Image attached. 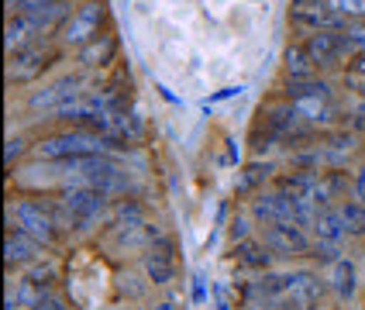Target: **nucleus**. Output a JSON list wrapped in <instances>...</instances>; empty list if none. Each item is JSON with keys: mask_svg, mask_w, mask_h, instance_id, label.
Wrapping results in <instances>:
<instances>
[{"mask_svg": "<svg viewBox=\"0 0 365 310\" xmlns=\"http://www.w3.org/2000/svg\"><path fill=\"white\" fill-rule=\"evenodd\" d=\"M45 245H38L35 238H28V234H21L14 227H7V234H4V262L7 269H28L31 262H38V252Z\"/></svg>", "mask_w": 365, "mask_h": 310, "instance_id": "a211bd4d", "label": "nucleus"}, {"mask_svg": "<svg viewBox=\"0 0 365 310\" xmlns=\"http://www.w3.org/2000/svg\"><path fill=\"white\" fill-rule=\"evenodd\" d=\"M248 214L255 224H286L293 221L297 224V197H289L283 190H265V193H255L252 204H248Z\"/></svg>", "mask_w": 365, "mask_h": 310, "instance_id": "0eeeda50", "label": "nucleus"}, {"mask_svg": "<svg viewBox=\"0 0 365 310\" xmlns=\"http://www.w3.org/2000/svg\"><path fill=\"white\" fill-rule=\"evenodd\" d=\"M103 18H107V7H103V0H83L80 7L66 18L62 24V45H69V48H83L86 41H93L101 35L103 28Z\"/></svg>", "mask_w": 365, "mask_h": 310, "instance_id": "39448f33", "label": "nucleus"}, {"mask_svg": "<svg viewBox=\"0 0 365 310\" xmlns=\"http://www.w3.org/2000/svg\"><path fill=\"white\" fill-rule=\"evenodd\" d=\"M338 210H341L348 238H365V204H359V200H341Z\"/></svg>", "mask_w": 365, "mask_h": 310, "instance_id": "5701e85b", "label": "nucleus"}, {"mask_svg": "<svg viewBox=\"0 0 365 310\" xmlns=\"http://www.w3.org/2000/svg\"><path fill=\"white\" fill-rule=\"evenodd\" d=\"M80 97H83V76L80 73H66L59 80L45 83L35 93H28V107L52 114V110H59L62 103H73V100H80Z\"/></svg>", "mask_w": 365, "mask_h": 310, "instance_id": "1a4fd4ad", "label": "nucleus"}, {"mask_svg": "<svg viewBox=\"0 0 365 310\" xmlns=\"http://www.w3.org/2000/svg\"><path fill=\"white\" fill-rule=\"evenodd\" d=\"M348 118H351V121H348V124H351V131H355L359 138H365V100L359 103V107H355Z\"/></svg>", "mask_w": 365, "mask_h": 310, "instance_id": "2f4dec72", "label": "nucleus"}, {"mask_svg": "<svg viewBox=\"0 0 365 310\" xmlns=\"http://www.w3.org/2000/svg\"><path fill=\"white\" fill-rule=\"evenodd\" d=\"M190 300L193 304L207 300V279H203V272H193V279H190Z\"/></svg>", "mask_w": 365, "mask_h": 310, "instance_id": "c756f323", "label": "nucleus"}, {"mask_svg": "<svg viewBox=\"0 0 365 310\" xmlns=\"http://www.w3.org/2000/svg\"><path fill=\"white\" fill-rule=\"evenodd\" d=\"M224 217H227V204L217 207V224H224Z\"/></svg>", "mask_w": 365, "mask_h": 310, "instance_id": "c9c22d12", "label": "nucleus"}, {"mask_svg": "<svg viewBox=\"0 0 365 310\" xmlns=\"http://www.w3.org/2000/svg\"><path fill=\"white\" fill-rule=\"evenodd\" d=\"M255 124H262L265 131H269L279 145H307L310 138H314V128L297 114V107H293L289 100L265 103Z\"/></svg>", "mask_w": 365, "mask_h": 310, "instance_id": "20e7f679", "label": "nucleus"}, {"mask_svg": "<svg viewBox=\"0 0 365 310\" xmlns=\"http://www.w3.org/2000/svg\"><path fill=\"white\" fill-rule=\"evenodd\" d=\"M324 293H327V283L314 269H293L289 272V286H286L276 310H321Z\"/></svg>", "mask_w": 365, "mask_h": 310, "instance_id": "423d86ee", "label": "nucleus"}, {"mask_svg": "<svg viewBox=\"0 0 365 310\" xmlns=\"http://www.w3.org/2000/svg\"><path fill=\"white\" fill-rule=\"evenodd\" d=\"M7 227L35 238L38 245H56V238H59V224H56L52 207L38 204V200H28V197L7 204Z\"/></svg>", "mask_w": 365, "mask_h": 310, "instance_id": "7ed1b4c3", "label": "nucleus"}, {"mask_svg": "<svg viewBox=\"0 0 365 310\" xmlns=\"http://www.w3.org/2000/svg\"><path fill=\"white\" fill-rule=\"evenodd\" d=\"M210 293H214V304H217V310H231V307H227V296H224L221 283H214V286H210Z\"/></svg>", "mask_w": 365, "mask_h": 310, "instance_id": "473e14b6", "label": "nucleus"}, {"mask_svg": "<svg viewBox=\"0 0 365 310\" xmlns=\"http://www.w3.org/2000/svg\"><path fill=\"white\" fill-rule=\"evenodd\" d=\"M345 76H348V80H359V83H365V52H355V56L348 59V66H345Z\"/></svg>", "mask_w": 365, "mask_h": 310, "instance_id": "bb28decb", "label": "nucleus"}, {"mask_svg": "<svg viewBox=\"0 0 365 310\" xmlns=\"http://www.w3.org/2000/svg\"><path fill=\"white\" fill-rule=\"evenodd\" d=\"M317 73H321V69H317V66H314V59L307 56L304 41L286 45V52H283V76H286V80H293V83L314 80Z\"/></svg>", "mask_w": 365, "mask_h": 310, "instance_id": "412c9836", "label": "nucleus"}, {"mask_svg": "<svg viewBox=\"0 0 365 310\" xmlns=\"http://www.w3.org/2000/svg\"><path fill=\"white\" fill-rule=\"evenodd\" d=\"M321 148V159H324V165H331V169H341V165L348 162V155L359 148V135L351 131V128H331L324 135V142L317 145Z\"/></svg>", "mask_w": 365, "mask_h": 310, "instance_id": "2eb2a0df", "label": "nucleus"}, {"mask_svg": "<svg viewBox=\"0 0 365 310\" xmlns=\"http://www.w3.org/2000/svg\"><path fill=\"white\" fill-rule=\"evenodd\" d=\"M31 310H69V307H66V300H62L56 289H48V293H45V296H41V300Z\"/></svg>", "mask_w": 365, "mask_h": 310, "instance_id": "c85d7f7f", "label": "nucleus"}, {"mask_svg": "<svg viewBox=\"0 0 365 310\" xmlns=\"http://www.w3.org/2000/svg\"><path fill=\"white\" fill-rule=\"evenodd\" d=\"M310 234H314V245L341 252V245L348 242V231H345V221H341L338 204L317 210V217H314V224H310Z\"/></svg>", "mask_w": 365, "mask_h": 310, "instance_id": "4468645a", "label": "nucleus"}, {"mask_svg": "<svg viewBox=\"0 0 365 310\" xmlns=\"http://www.w3.org/2000/svg\"><path fill=\"white\" fill-rule=\"evenodd\" d=\"M152 310H182V307L176 304V300H159V304H155Z\"/></svg>", "mask_w": 365, "mask_h": 310, "instance_id": "f704fd0d", "label": "nucleus"}, {"mask_svg": "<svg viewBox=\"0 0 365 310\" xmlns=\"http://www.w3.org/2000/svg\"><path fill=\"white\" fill-rule=\"evenodd\" d=\"M283 97L293 107H297V114L304 118L310 128H331V124L338 121V107H334V86L331 80L324 76H314V80H286V90Z\"/></svg>", "mask_w": 365, "mask_h": 310, "instance_id": "f03ea898", "label": "nucleus"}, {"mask_svg": "<svg viewBox=\"0 0 365 310\" xmlns=\"http://www.w3.org/2000/svg\"><path fill=\"white\" fill-rule=\"evenodd\" d=\"M145 276H148V283L152 286H169L173 279H176V255H173V238H165L159 234L152 245L145 248Z\"/></svg>", "mask_w": 365, "mask_h": 310, "instance_id": "ddd939ff", "label": "nucleus"}, {"mask_svg": "<svg viewBox=\"0 0 365 310\" xmlns=\"http://www.w3.org/2000/svg\"><path fill=\"white\" fill-rule=\"evenodd\" d=\"M272 255H276V252L265 245L262 238H255V234L235 245V259H238V266L252 269V272H269V269H272Z\"/></svg>", "mask_w": 365, "mask_h": 310, "instance_id": "6ab92c4d", "label": "nucleus"}, {"mask_svg": "<svg viewBox=\"0 0 365 310\" xmlns=\"http://www.w3.org/2000/svg\"><path fill=\"white\" fill-rule=\"evenodd\" d=\"M124 145L114 135H97L86 128H73V131H59L41 138L31 152L41 162H62V159H80V155H118Z\"/></svg>", "mask_w": 365, "mask_h": 310, "instance_id": "f257e3e1", "label": "nucleus"}, {"mask_svg": "<svg viewBox=\"0 0 365 310\" xmlns=\"http://www.w3.org/2000/svg\"><path fill=\"white\" fill-rule=\"evenodd\" d=\"M52 59H56V52H52L45 41H35V45H28V48H21V52H11V56H7V83L14 86V83L38 80L41 73L52 66Z\"/></svg>", "mask_w": 365, "mask_h": 310, "instance_id": "6e6552de", "label": "nucleus"}, {"mask_svg": "<svg viewBox=\"0 0 365 310\" xmlns=\"http://www.w3.org/2000/svg\"><path fill=\"white\" fill-rule=\"evenodd\" d=\"M286 21L297 28V31H304V35H324V31H345L351 21H345L338 11H331V7H289V14Z\"/></svg>", "mask_w": 365, "mask_h": 310, "instance_id": "f8f14e48", "label": "nucleus"}, {"mask_svg": "<svg viewBox=\"0 0 365 310\" xmlns=\"http://www.w3.org/2000/svg\"><path fill=\"white\" fill-rule=\"evenodd\" d=\"M331 11H338L345 21H365V0H327Z\"/></svg>", "mask_w": 365, "mask_h": 310, "instance_id": "b1692460", "label": "nucleus"}, {"mask_svg": "<svg viewBox=\"0 0 365 310\" xmlns=\"http://www.w3.org/2000/svg\"><path fill=\"white\" fill-rule=\"evenodd\" d=\"M265 183H276V165L269 159H248L238 169V176H235V193L255 197V193H262Z\"/></svg>", "mask_w": 365, "mask_h": 310, "instance_id": "dca6fc26", "label": "nucleus"}, {"mask_svg": "<svg viewBox=\"0 0 365 310\" xmlns=\"http://www.w3.org/2000/svg\"><path fill=\"white\" fill-rule=\"evenodd\" d=\"M24 138H21V135H11V138H7V148H4V162L7 165H14V159H21V155H24Z\"/></svg>", "mask_w": 365, "mask_h": 310, "instance_id": "cd10ccee", "label": "nucleus"}, {"mask_svg": "<svg viewBox=\"0 0 365 310\" xmlns=\"http://www.w3.org/2000/svg\"><path fill=\"white\" fill-rule=\"evenodd\" d=\"M259 238L276 255H310L314 252V234L307 227L293 224V221H286V224H265Z\"/></svg>", "mask_w": 365, "mask_h": 310, "instance_id": "9d476101", "label": "nucleus"}, {"mask_svg": "<svg viewBox=\"0 0 365 310\" xmlns=\"http://www.w3.org/2000/svg\"><path fill=\"white\" fill-rule=\"evenodd\" d=\"M341 38H345V45L351 48V56H355V52H365V21L348 24L345 31H341Z\"/></svg>", "mask_w": 365, "mask_h": 310, "instance_id": "a878e982", "label": "nucleus"}, {"mask_svg": "<svg viewBox=\"0 0 365 310\" xmlns=\"http://www.w3.org/2000/svg\"><path fill=\"white\" fill-rule=\"evenodd\" d=\"M289 7H327V0H289Z\"/></svg>", "mask_w": 365, "mask_h": 310, "instance_id": "72a5a7b5", "label": "nucleus"}, {"mask_svg": "<svg viewBox=\"0 0 365 310\" xmlns=\"http://www.w3.org/2000/svg\"><path fill=\"white\" fill-rule=\"evenodd\" d=\"M307 56L314 59L317 69H345L348 59H351V48L345 45L341 31H324V35H307L304 38Z\"/></svg>", "mask_w": 365, "mask_h": 310, "instance_id": "9b49d317", "label": "nucleus"}, {"mask_svg": "<svg viewBox=\"0 0 365 310\" xmlns=\"http://www.w3.org/2000/svg\"><path fill=\"white\" fill-rule=\"evenodd\" d=\"M351 200L365 204V165H359L355 176H351Z\"/></svg>", "mask_w": 365, "mask_h": 310, "instance_id": "7c9ffc66", "label": "nucleus"}, {"mask_svg": "<svg viewBox=\"0 0 365 310\" xmlns=\"http://www.w3.org/2000/svg\"><path fill=\"white\" fill-rule=\"evenodd\" d=\"M118 56V38L114 35H97L93 41H86L80 48V66L83 69H103V66H110Z\"/></svg>", "mask_w": 365, "mask_h": 310, "instance_id": "aec40b11", "label": "nucleus"}, {"mask_svg": "<svg viewBox=\"0 0 365 310\" xmlns=\"http://www.w3.org/2000/svg\"><path fill=\"white\" fill-rule=\"evenodd\" d=\"M327 289L341 300V304H351L355 296H359V266L341 255V259H334L331 262V272H327Z\"/></svg>", "mask_w": 365, "mask_h": 310, "instance_id": "f3484780", "label": "nucleus"}, {"mask_svg": "<svg viewBox=\"0 0 365 310\" xmlns=\"http://www.w3.org/2000/svg\"><path fill=\"white\" fill-rule=\"evenodd\" d=\"M252 214H235L231 221H227V238L238 245V242H245V238H252Z\"/></svg>", "mask_w": 365, "mask_h": 310, "instance_id": "393cba45", "label": "nucleus"}, {"mask_svg": "<svg viewBox=\"0 0 365 310\" xmlns=\"http://www.w3.org/2000/svg\"><path fill=\"white\" fill-rule=\"evenodd\" d=\"M110 214H114V221L121 227H142L145 224V207L135 200V197H124V200H114L110 207Z\"/></svg>", "mask_w": 365, "mask_h": 310, "instance_id": "4be33fe9", "label": "nucleus"}]
</instances>
